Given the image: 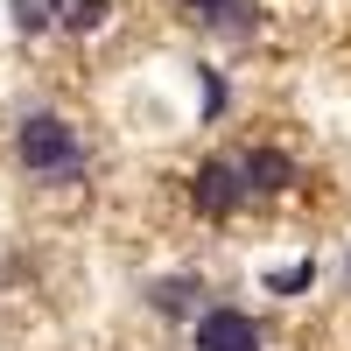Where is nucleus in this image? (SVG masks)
I'll return each mask as SVG.
<instances>
[{"instance_id":"obj_5","label":"nucleus","mask_w":351,"mask_h":351,"mask_svg":"<svg viewBox=\"0 0 351 351\" xmlns=\"http://www.w3.org/2000/svg\"><path fill=\"white\" fill-rule=\"evenodd\" d=\"M197 295H204V281H190V274H169V281H155V288H148V302H155L162 316H190V309H197Z\"/></svg>"},{"instance_id":"obj_4","label":"nucleus","mask_w":351,"mask_h":351,"mask_svg":"<svg viewBox=\"0 0 351 351\" xmlns=\"http://www.w3.org/2000/svg\"><path fill=\"white\" fill-rule=\"evenodd\" d=\"M239 169H246V190L253 197H281V190H295V176H302L295 155H281V148H253Z\"/></svg>"},{"instance_id":"obj_10","label":"nucleus","mask_w":351,"mask_h":351,"mask_svg":"<svg viewBox=\"0 0 351 351\" xmlns=\"http://www.w3.org/2000/svg\"><path fill=\"white\" fill-rule=\"evenodd\" d=\"M225 8H232V0H183V14H197L204 28H218V21H225Z\"/></svg>"},{"instance_id":"obj_2","label":"nucleus","mask_w":351,"mask_h":351,"mask_svg":"<svg viewBox=\"0 0 351 351\" xmlns=\"http://www.w3.org/2000/svg\"><path fill=\"white\" fill-rule=\"evenodd\" d=\"M190 197H197L204 218H232V211H239V197H253V190H246V169H239V162H218V155H211V162L190 176Z\"/></svg>"},{"instance_id":"obj_7","label":"nucleus","mask_w":351,"mask_h":351,"mask_svg":"<svg viewBox=\"0 0 351 351\" xmlns=\"http://www.w3.org/2000/svg\"><path fill=\"white\" fill-rule=\"evenodd\" d=\"M64 28H71V36H92V28H106V0H64Z\"/></svg>"},{"instance_id":"obj_8","label":"nucleus","mask_w":351,"mask_h":351,"mask_svg":"<svg viewBox=\"0 0 351 351\" xmlns=\"http://www.w3.org/2000/svg\"><path fill=\"white\" fill-rule=\"evenodd\" d=\"M309 281H316V260H295V267H274V274H267L274 295H302Z\"/></svg>"},{"instance_id":"obj_1","label":"nucleus","mask_w":351,"mask_h":351,"mask_svg":"<svg viewBox=\"0 0 351 351\" xmlns=\"http://www.w3.org/2000/svg\"><path fill=\"white\" fill-rule=\"evenodd\" d=\"M14 155H21V169H36V176H77L84 169V141H77L71 120L36 112V120H21V134H14Z\"/></svg>"},{"instance_id":"obj_9","label":"nucleus","mask_w":351,"mask_h":351,"mask_svg":"<svg viewBox=\"0 0 351 351\" xmlns=\"http://www.w3.org/2000/svg\"><path fill=\"white\" fill-rule=\"evenodd\" d=\"M218 112H225V77L204 71V120H218Z\"/></svg>"},{"instance_id":"obj_3","label":"nucleus","mask_w":351,"mask_h":351,"mask_svg":"<svg viewBox=\"0 0 351 351\" xmlns=\"http://www.w3.org/2000/svg\"><path fill=\"white\" fill-rule=\"evenodd\" d=\"M197 351H260V324L246 309H204L197 316Z\"/></svg>"},{"instance_id":"obj_6","label":"nucleus","mask_w":351,"mask_h":351,"mask_svg":"<svg viewBox=\"0 0 351 351\" xmlns=\"http://www.w3.org/2000/svg\"><path fill=\"white\" fill-rule=\"evenodd\" d=\"M8 8H14V28H21V36H43V28L64 21V0H8Z\"/></svg>"}]
</instances>
